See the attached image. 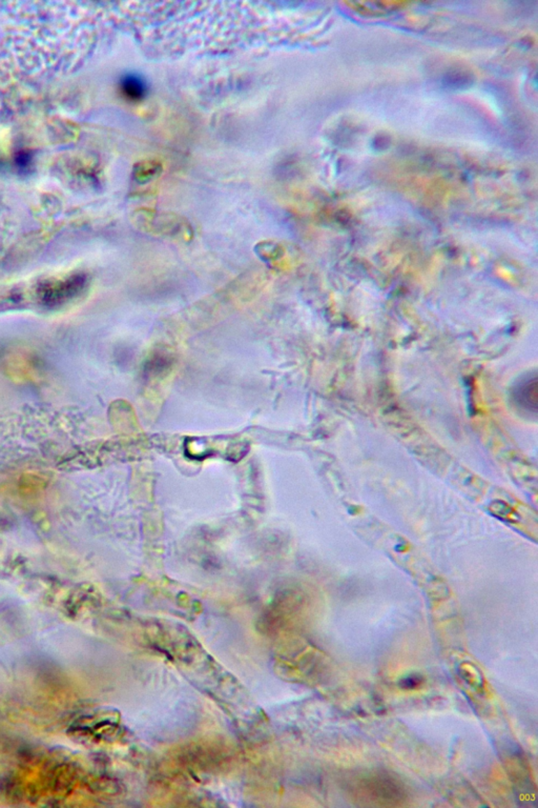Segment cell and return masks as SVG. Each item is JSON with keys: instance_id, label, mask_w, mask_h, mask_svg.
<instances>
[{"instance_id": "cell-1", "label": "cell", "mask_w": 538, "mask_h": 808, "mask_svg": "<svg viewBox=\"0 0 538 808\" xmlns=\"http://www.w3.org/2000/svg\"><path fill=\"white\" fill-rule=\"evenodd\" d=\"M121 91L129 99L138 100L143 99L147 94V83L143 76L138 74L124 75L121 79Z\"/></svg>"}, {"instance_id": "cell-2", "label": "cell", "mask_w": 538, "mask_h": 808, "mask_svg": "<svg viewBox=\"0 0 538 808\" xmlns=\"http://www.w3.org/2000/svg\"><path fill=\"white\" fill-rule=\"evenodd\" d=\"M162 172V166L154 160H143L133 166V178L138 183H145L157 178Z\"/></svg>"}]
</instances>
